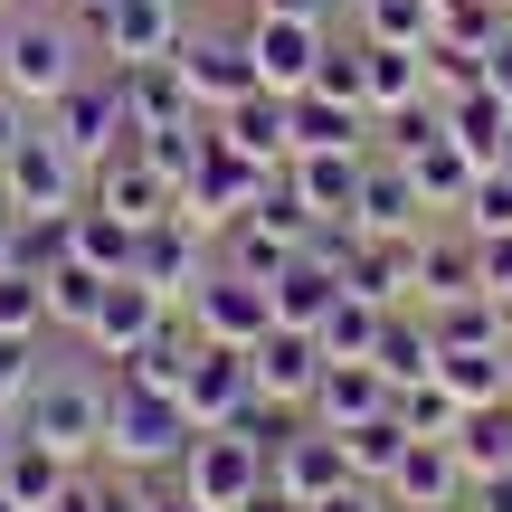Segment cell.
Returning <instances> with one entry per match:
<instances>
[{
	"instance_id": "obj_35",
	"label": "cell",
	"mask_w": 512,
	"mask_h": 512,
	"mask_svg": "<svg viewBox=\"0 0 512 512\" xmlns=\"http://www.w3.org/2000/svg\"><path fill=\"white\" fill-rule=\"evenodd\" d=\"M219 238H228V247H219V266H238V275H256V285H275V275H285V256H294V247L275 238L266 219H256V209H247V219H228Z\"/></svg>"
},
{
	"instance_id": "obj_43",
	"label": "cell",
	"mask_w": 512,
	"mask_h": 512,
	"mask_svg": "<svg viewBox=\"0 0 512 512\" xmlns=\"http://www.w3.org/2000/svg\"><path fill=\"white\" fill-rule=\"evenodd\" d=\"M38 370H48V361H38V342H10V332H0V408H19V399H29V389H38Z\"/></svg>"
},
{
	"instance_id": "obj_6",
	"label": "cell",
	"mask_w": 512,
	"mask_h": 512,
	"mask_svg": "<svg viewBox=\"0 0 512 512\" xmlns=\"http://www.w3.org/2000/svg\"><path fill=\"white\" fill-rule=\"evenodd\" d=\"M48 133H57V143H67L86 171L105 162V152L143 143V133H133V114H124V76H114V67H105V76H76V86L48 105Z\"/></svg>"
},
{
	"instance_id": "obj_46",
	"label": "cell",
	"mask_w": 512,
	"mask_h": 512,
	"mask_svg": "<svg viewBox=\"0 0 512 512\" xmlns=\"http://www.w3.org/2000/svg\"><path fill=\"white\" fill-rule=\"evenodd\" d=\"M484 86L512 105V19H503V38H494V48H484Z\"/></svg>"
},
{
	"instance_id": "obj_20",
	"label": "cell",
	"mask_w": 512,
	"mask_h": 512,
	"mask_svg": "<svg viewBox=\"0 0 512 512\" xmlns=\"http://www.w3.org/2000/svg\"><path fill=\"white\" fill-rule=\"evenodd\" d=\"M456 294H494V285H484V238L446 219L418 238V304H456Z\"/></svg>"
},
{
	"instance_id": "obj_5",
	"label": "cell",
	"mask_w": 512,
	"mask_h": 512,
	"mask_svg": "<svg viewBox=\"0 0 512 512\" xmlns=\"http://www.w3.org/2000/svg\"><path fill=\"white\" fill-rule=\"evenodd\" d=\"M86 76V57H76V29L67 19H10V48H0V86L19 95V105L48 114L57 95Z\"/></svg>"
},
{
	"instance_id": "obj_41",
	"label": "cell",
	"mask_w": 512,
	"mask_h": 512,
	"mask_svg": "<svg viewBox=\"0 0 512 512\" xmlns=\"http://www.w3.org/2000/svg\"><path fill=\"white\" fill-rule=\"evenodd\" d=\"M399 427H408V437H456V427H465V408L446 399V389H437V370H427V380H408V389H399Z\"/></svg>"
},
{
	"instance_id": "obj_30",
	"label": "cell",
	"mask_w": 512,
	"mask_h": 512,
	"mask_svg": "<svg viewBox=\"0 0 512 512\" xmlns=\"http://www.w3.org/2000/svg\"><path fill=\"white\" fill-rule=\"evenodd\" d=\"M370 361L389 370V380H427V370H437V332H427V313L418 304H389V323H380V342H370Z\"/></svg>"
},
{
	"instance_id": "obj_9",
	"label": "cell",
	"mask_w": 512,
	"mask_h": 512,
	"mask_svg": "<svg viewBox=\"0 0 512 512\" xmlns=\"http://www.w3.org/2000/svg\"><path fill=\"white\" fill-rule=\"evenodd\" d=\"M86 38L105 48V67H143V57H171L190 29H181V0H105Z\"/></svg>"
},
{
	"instance_id": "obj_53",
	"label": "cell",
	"mask_w": 512,
	"mask_h": 512,
	"mask_svg": "<svg viewBox=\"0 0 512 512\" xmlns=\"http://www.w3.org/2000/svg\"><path fill=\"white\" fill-rule=\"evenodd\" d=\"M503 380H512V342H503Z\"/></svg>"
},
{
	"instance_id": "obj_42",
	"label": "cell",
	"mask_w": 512,
	"mask_h": 512,
	"mask_svg": "<svg viewBox=\"0 0 512 512\" xmlns=\"http://www.w3.org/2000/svg\"><path fill=\"white\" fill-rule=\"evenodd\" d=\"M313 86H323V95H351V105H361V29H351V38H332V48H323Z\"/></svg>"
},
{
	"instance_id": "obj_58",
	"label": "cell",
	"mask_w": 512,
	"mask_h": 512,
	"mask_svg": "<svg viewBox=\"0 0 512 512\" xmlns=\"http://www.w3.org/2000/svg\"><path fill=\"white\" fill-rule=\"evenodd\" d=\"M503 162H512V152H503Z\"/></svg>"
},
{
	"instance_id": "obj_11",
	"label": "cell",
	"mask_w": 512,
	"mask_h": 512,
	"mask_svg": "<svg viewBox=\"0 0 512 512\" xmlns=\"http://www.w3.org/2000/svg\"><path fill=\"white\" fill-rule=\"evenodd\" d=\"M171 57H181L190 95H200L209 114L247 105V95L266 86V76H256V57H247V29H228V38H200V29H190V38H181V48H171Z\"/></svg>"
},
{
	"instance_id": "obj_21",
	"label": "cell",
	"mask_w": 512,
	"mask_h": 512,
	"mask_svg": "<svg viewBox=\"0 0 512 512\" xmlns=\"http://www.w3.org/2000/svg\"><path fill=\"white\" fill-rule=\"evenodd\" d=\"M124 76V114H133V133H171V124H200V95H190V76H181V57H143V67H114Z\"/></svg>"
},
{
	"instance_id": "obj_34",
	"label": "cell",
	"mask_w": 512,
	"mask_h": 512,
	"mask_svg": "<svg viewBox=\"0 0 512 512\" xmlns=\"http://www.w3.org/2000/svg\"><path fill=\"white\" fill-rule=\"evenodd\" d=\"M456 456H465V475H503V465H512V399H494V408H465Z\"/></svg>"
},
{
	"instance_id": "obj_14",
	"label": "cell",
	"mask_w": 512,
	"mask_h": 512,
	"mask_svg": "<svg viewBox=\"0 0 512 512\" xmlns=\"http://www.w3.org/2000/svg\"><path fill=\"white\" fill-rule=\"evenodd\" d=\"M86 200L114 209V219H133V228H152V219H171V209H181V190H171L162 171L143 162V143H124V152H105V162H95Z\"/></svg>"
},
{
	"instance_id": "obj_44",
	"label": "cell",
	"mask_w": 512,
	"mask_h": 512,
	"mask_svg": "<svg viewBox=\"0 0 512 512\" xmlns=\"http://www.w3.org/2000/svg\"><path fill=\"white\" fill-rule=\"evenodd\" d=\"M304 512H399V503H389V484H361V475H351V484H332V494L304 503Z\"/></svg>"
},
{
	"instance_id": "obj_55",
	"label": "cell",
	"mask_w": 512,
	"mask_h": 512,
	"mask_svg": "<svg viewBox=\"0 0 512 512\" xmlns=\"http://www.w3.org/2000/svg\"><path fill=\"white\" fill-rule=\"evenodd\" d=\"M0 219H10V200H0Z\"/></svg>"
},
{
	"instance_id": "obj_3",
	"label": "cell",
	"mask_w": 512,
	"mask_h": 512,
	"mask_svg": "<svg viewBox=\"0 0 512 512\" xmlns=\"http://www.w3.org/2000/svg\"><path fill=\"white\" fill-rule=\"evenodd\" d=\"M86 181L95 171L76 162L67 143L48 133V114H38V133L0 162V200H10V219H48V209H86Z\"/></svg>"
},
{
	"instance_id": "obj_19",
	"label": "cell",
	"mask_w": 512,
	"mask_h": 512,
	"mask_svg": "<svg viewBox=\"0 0 512 512\" xmlns=\"http://www.w3.org/2000/svg\"><path fill=\"white\" fill-rule=\"evenodd\" d=\"M351 228H437V209H427L418 171H408L399 152L370 143V162H361V200H351Z\"/></svg>"
},
{
	"instance_id": "obj_28",
	"label": "cell",
	"mask_w": 512,
	"mask_h": 512,
	"mask_svg": "<svg viewBox=\"0 0 512 512\" xmlns=\"http://www.w3.org/2000/svg\"><path fill=\"white\" fill-rule=\"evenodd\" d=\"M418 313H427V332H437V351H503L512 342L494 294H456V304H418Z\"/></svg>"
},
{
	"instance_id": "obj_39",
	"label": "cell",
	"mask_w": 512,
	"mask_h": 512,
	"mask_svg": "<svg viewBox=\"0 0 512 512\" xmlns=\"http://www.w3.org/2000/svg\"><path fill=\"white\" fill-rule=\"evenodd\" d=\"M0 332H10V342H38V332H48V275L0 266Z\"/></svg>"
},
{
	"instance_id": "obj_57",
	"label": "cell",
	"mask_w": 512,
	"mask_h": 512,
	"mask_svg": "<svg viewBox=\"0 0 512 512\" xmlns=\"http://www.w3.org/2000/svg\"><path fill=\"white\" fill-rule=\"evenodd\" d=\"M446 512H465V503H446Z\"/></svg>"
},
{
	"instance_id": "obj_37",
	"label": "cell",
	"mask_w": 512,
	"mask_h": 512,
	"mask_svg": "<svg viewBox=\"0 0 512 512\" xmlns=\"http://www.w3.org/2000/svg\"><path fill=\"white\" fill-rule=\"evenodd\" d=\"M342 446H351V475L361 484H389V465L408 456V427H399V408H380V418L342 427Z\"/></svg>"
},
{
	"instance_id": "obj_22",
	"label": "cell",
	"mask_w": 512,
	"mask_h": 512,
	"mask_svg": "<svg viewBox=\"0 0 512 512\" xmlns=\"http://www.w3.org/2000/svg\"><path fill=\"white\" fill-rule=\"evenodd\" d=\"M266 475L285 484L294 503H323L332 484H351V446L332 437V427H313V418H304V427H294V437H285V446L266 456Z\"/></svg>"
},
{
	"instance_id": "obj_29",
	"label": "cell",
	"mask_w": 512,
	"mask_h": 512,
	"mask_svg": "<svg viewBox=\"0 0 512 512\" xmlns=\"http://www.w3.org/2000/svg\"><path fill=\"white\" fill-rule=\"evenodd\" d=\"M446 133H456V143H465V152H475V162H484V171H494V162H503V152H512V105H503V95H494V86H465V95H456V105H446Z\"/></svg>"
},
{
	"instance_id": "obj_8",
	"label": "cell",
	"mask_w": 512,
	"mask_h": 512,
	"mask_svg": "<svg viewBox=\"0 0 512 512\" xmlns=\"http://www.w3.org/2000/svg\"><path fill=\"white\" fill-rule=\"evenodd\" d=\"M190 323H200L209 332V342H266V332H275V285H256V275H238V266H209L200 275V285H190Z\"/></svg>"
},
{
	"instance_id": "obj_13",
	"label": "cell",
	"mask_w": 512,
	"mask_h": 512,
	"mask_svg": "<svg viewBox=\"0 0 512 512\" xmlns=\"http://www.w3.org/2000/svg\"><path fill=\"white\" fill-rule=\"evenodd\" d=\"M323 332H294V323H275L266 342H247V370H256V399H275V408H304L313 399V380H323Z\"/></svg>"
},
{
	"instance_id": "obj_1",
	"label": "cell",
	"mask_w": 512,
	"mask_h": 512,
	"mask_svg": "<svg viewBox=\"0 0 512 512\" xmlns=\"http://www.w3.org/2000/svg\"><path fill=\"white\" fill-rule=\"evenodd\" d=\"M105 418H114V380H95V370H38V389L19 399V437H38L67 465L105 456Z\"/></svg>"
},
{
	"instance_id": "obj_24",
	"label": "cell",
	"mask_w": 512,
	"mask_h": 512,
	"mask_svg": "<svg viewBox=\"0 0 512 512\" xmlns=\"http://www.w3.org/2000/svg\"><path fill=\"white\" fill-rule=\"evenodd\" d=\"M361 105L380 114H408L427 105V48H389V38H361Z\"/></svg>"
},
{
	"instance_id": "obj_23",
	"label": "cell",
	"mask_w": 512,
	"mask_h": 512,
	"mask_svg": "<svg viewBox=\"0 0 512 512\" xmlns=\"http://www.w3.org/2000/svg\"><path fill=\"white\" fill-rule=\"evenodd\" d=\"M370 133H380V114L351 95H323V86L294 95V152H370Z\"/></svg>"
},
{
	"instance_id": "obj_18",
	"label": "cell",
	"mask_w": 512,
	"mask_h": 512,
	"mask_svg": "<svg viewBox=\"0 0 512 512\" xmlns=\"http://www.w3.org/2000/svg\"><path fill=\"white\" fill-rule=\"evenodd\" d=\"M418 238H427V228H361L342 285L370 294V304H418Z\"/></svg>"
},
{
	"instance_id": "obj_49",
	"label": "cell",
	"mask_w": 512,
	"mask_h": 512,
	"mask_svg": "<svg viewBox=\"0 0 512 512\" xmlns=\"http://www.w3.org/2000/svg\"><path fill=\"white\" fill-rule=\"evenodd\" d=\"M238 512H304V503H294V494H285V484H275V475H266V484H256V494L238 503Z\"/></svg>"
},
{
	"instance_id": "obj_38",
	"label": "cell",
	"mask_w": 512,
	"mask_h": 512,
	"mask_svg": "<svg viewBox=\"0 0 512 512\" xmlns=\"http://www.w3.org/2000/svg\"><path fill=\"white\" fill-rule=\"evenodd\" d=\"M133 238H143V228L133 219H114V209H76V256H86V266H105V275H133Z\"/></svg>"
},
{
	"instance_id": "obj_10",
	"label": "cell",
	"mask_w": 512,
	"mask_h": 512,
	"mask_svg": "<svg viewBox=\"0 0 512 512\" xmlns=\"http://www.w3.org/2000/svg\"><path fill=\"white\" fill-rule=\"evenodd\" d=\"M162 323H171V294L143 285V275H114L105 304H95V323H86V351H95V361H133Z\"/></svg>"
},
{
	"instance_id": "obj_27",
	"label": "cell",
	"mask_w": 512,
	"mask_h": 512,
	"mask_svg": "<svg viewBox=\"0 0 512 512\" xmlns=\"http://www.w3.org/2000/svg\"><path fill=\"white\" fill-rule=\"evenodd\" d=\"M332 304H342V266H323V256L294 247V256H285V275H275V323L323 332V313H332Z\"/></svg>"
},
{
	"instance_id": "obj_47",
	"label": "cell",
	"mask_w": 512,
	"mask_h": 512,
	"mask_svg": "<svg viewBox=\"0 0 512 512\" xmlns=\"http://www.w3.org/2000/svg\"><path fill=\"white\" fill-rule=\"evenodd\" d=\"M465 512H512V465H503V475H475V494H465Z\"/></svg>"
},
{
	"instance_id": "obj_40",
	"label": "cell",
	"mask_w": 512,
	"mask_h": 512,
	"mask_svg": "<svg viewBox=\"0 0 512 512\" xmlns=\"http://www.w3.org/2000/svg\"><path fill=\"white\" fill-rule=\"evenodd\" d=\"M475 238H512V162H494V171H475V190H465V209H456Z\"/></svg>"
},
{
	"instance_id": "obj_52",
	"label": "cell",
	"mask_w": 512,
	"mask_h": 512,
	"mask_svg": "<svg viewBox=\"0 0 512 512\" xmlns=\"http://www.w3.org/2000/svg\"><path fill=\"white\" fill-rule=\"evenodd\" d=\"M0 48H10V10H0Z\"/></svg>"
},
{
	"instance_id": "obj_48",
	"label": "cell",
	"mask_w": 512,
	"mask_h": 512,
	"mask_svg": "<svg viewBox=\"0 0 512 512\" xmlns=\"http://www.w3.org/2000/svg\"><path fill=\"white\" fill-rule=\"evenodd\" d=\"M143 512H209V503H190L181 484H143Z\"/></svg>"
},
{
	"instance_id": "obj_32",
	"label": "cell",
	"mask_w": 512,
	"mask_h": 512,
	"mask_svg": "<svg viewBox=\"0 0 512 512\" xmlns=\"http://www.w3.org/2000/svg\"><path fill=\"white\" fill-rule=\"evenodd\" d=\"M105 285H114V275H105V266H86V256L48 266V323H67L76 342H86V323H95V304H105Z\"/></svg>"
},
{
	"instance_id": "obj_17",
	"label": "cell",
	"mask_w": 512,
	"mask_h": 512,
	"mask_svg": "<svg viewBox=\"0 0 512 512\" xmlns=\"http://www.w3.org/2000/svg\"><path fill=\"white\" fill-rule=\"evenodd\" d=\"M181 399H190V418H200V427H238L247 408H256V370H247V351H238V342H200V361H190Z\"/></svg>"
},
{
	"instance_id": "obj_36",
	"label": "cell",
	"mask_w": 512,
	"mask_h": 512,
	"mask_svg": "<svg viewBox=\"0 0 512 512\" xmlns=\"http://www.w3.org/2000/svg\"><path fill=\"white\" fill-rule=\"evenodd\" d=\"M380 323H389V304H370V294H351V285H342V304L323 313V351H332V361H370Z\"/></svg>"
},
{
	"instance_id": "obj_50",
	"label": "cell",
	"mask_w": 512,
	"mask_h": 512,
	"mask_svg": "<svg viewBox=\"0 0 512 512\" xmlns=\"http://www.w3.org/2000/svg\"><path fill=\"white\" fill-rule=\"evenodd\" d=\"M10 446H19V408H0V465H10Z\"/></svg>"
},
{
	"instance_id": "obj_51",
	"label": "cell",
	"mask_w": 512,
	"mask_h": 512,
	"mask_svg": "<svg viewBox=\"0 0 512 512\" xmlns=\"http://www.w3.org/2000/svg\"><path fill=\"white\" fill-rule=\"evenodd\" d=\"M0 266H10V219H0Z\"/></svg>"
},
{
	"instance_id": "obj_2",
	"label": "cell",
	"mask_w": 512,
	"mask_h": 512,
	"mask_svg": "<svg viewBox=\"0 0 512 512\" xmlns=\"http://www.w3.org/2000/svg\"><path fill=\"white\" fill-rule=\"evenodd\" d=\"M200 418H190L181 389H143V380H114V418H105V456L133 465V475H171L190 456Z\"/></svg>"
},
{
	"instance_id": "obj_31",
	"label": "cell",
	"mask_w": 512,
	"mask_h": 512,
	"mask_svg": "<svg viewBox=\"0 0 512 512\" xmlns=\"http://www.w3.org/2000/svg\"><path fill=\"white\" fill-rule=\"evenodd\" d=\"M67 475H76L67 456H48L38 437H19V446H10V465H0V494H10L19 512H48L57 494H67Z\"/></svg>"
},
{
	"instance_id": "obj_54",
	"label": "cell",
	"mask_w": 512,
	"mask_h": 512,
	"mask_svg": "<svg viewBox=\"0 0 512 512\" xmlns=\"http://www.w3.org/2000/svg\"><path fill=\"white\" fill-rule=\"evenodd\" d=\"M0 512H19V503H10V494H0Z\"/></svg>"
},
{
	"instance_id": "obj_56",
	"label": "cell",
	"mask_w": 512,
	"mask_h": 512,
	"mask_svg": "<svg viewBox=\"0 0 512 512\" xmlns=\"http://www.w3.org/2000/svg\"><path fill=\"white\" fill-rule=\"evenodd\" d=\"M342 10H361V0H342Z\"/></svg>"
},
{
	"instance_id": "obj_26",
	"label": "cell",
	"mask_w": 512,
	"mask_h": 512,
	"mask_svg": "<svg viewBox=\"0 0 512 512\" xmlns=\"http://www.w3.org/2000/svg\"><path fill=\"white\" fill-rule=\"evenodd\" d=\"M361 162H370V152H294L285 181L304 190L313 219H351V200H361Z\"/></svg>"
},
{
	"instance_id": "obj_15",
	"label": "cell",
	"mask_w": 512,
	"mask_h": 512,
	"mask_svg": "<svg viewBox=\"0 0 512 512\" xmlns=\"http://www.w3.org/2000/svg\"><path fill=\"white\" fill-rule=\"evenodd\" d=\"M380 408H399V380H389L380 361H323V380H313V399H304V418L313 427H361V418H380Z\"/></svg>"
},
{
	"instance_id": "obj_16",
	"label": "cell",
	"mask_w": 512,
	"mask_h": 512,
	"mask_svg": "<svg viewBox=\"0 0 512 512\" xmlns=\"http://www.w3.org/2000/svg\"><path fill=\"white\" fill-rule=\"evenodd\" d=\"M209 228L200 219H181V209H171V219H152L143 238H133V275H143V285H162L171 304H190V285H200L209 275Z\"/></svg>"
},
{
	"instance_id": "obj_7",
	"label": "cell",
	"mask_w": 512,
	"mask_h": 512,
	"mask_svg": "<svg viewBox=\"0 0 512 512\" xmlns=\"http://www.w3.org/2000/svg\"><path fill=\"white\" fill-rule=\"evenodd\" d=\"M323 48H332V19H304V10H256L247 19V57H256V76L275 95H304Z\"/></svg>"
},
{
	"instance_id": "obj_45",
	"label": "cell",
	"mask_w": 512,
	"mask_h": 512,
	"mask_svg": "<svg viewBox=\"0 0 512 512\" xmlns=\"http://www.w3.org/2000/svg\"><path fill=\"white\" fill-rule=\"evenodd\" d=\"M29 133H38V105H19V95L0 86V162H10V152L29 143Z\"/></svg>"
},
{
	"instance_id": "obj_12",
	"label": "cell",
	"mask_w": 512,
	"mask_h": 512,
	"mask_svg": "<svg viewBox=\"0 0 512 512\" xmlns=\"http://www.w3.org/2000/svg\"><path fill=\"white\" fill-rule=\"evenodd\" d=\"M465 494H475V475H465L456 437H408V456L389 465V503H399V512H446Z\"/></svg>"
},
{
	"instance_id": "obj_4",
	"label": "cell",
	"mask_w": 512,
	"mask_h": 512,
	"mask_svg": "<svg viewBox=\"0 0 512 512\" xmlns=\"http://www.w3.org/2000/svg\"><path fill=\"white\" fill-rule=\"evenodd\" d=\"M171 484H181L190 503H209V512H238L256 484H266V446H256L247 427H200L190 456L171 465Z\"/></svg>"
},
{
	"instance_id": "obj_33",
	"label": "cell",
	"mask_w": 512,
	"mask_h": 512,
	"mask_svg": "<svg viewBox=\"0 0 512 512\" xmlns=\"http://www.w3.org/2000/svg\"><path fill=\"white\" fill-rule=\"evenodd\" d=\"M437 389H446L456 408H494V399H512L503 351H437Z\"/></svg>"
},
{
	"instance_id": "obj_25",
	"label": "cell",
	"mask_w": 512,
	"mask_h": 512,
	"mask_svg": "<svg viewBox=\"0 0 512 512\" xmlns=\"http://www.w3.org/2000/svg\"><path fill=\"white\" fill-rule=\"evenodd\" d=\"M219 143H238L247 162H294V95L256 86L247 105H228V114H219Z\"/></svg>"
}]
</instances>
